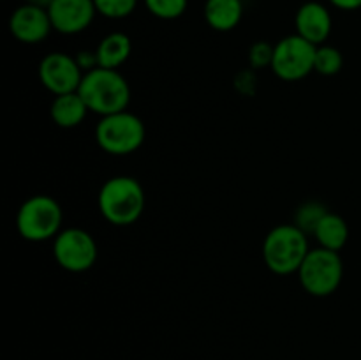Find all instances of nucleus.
I'll return each instance as SVG.
<instances>
[{
    "label": "nucleus",
    "instance_id": "f257e3e1",
    "mask_svg": "<svg viewBox=\"0 0 361 360\" xmlns=\"http://www.w3.org/2000/svg\"><path fill=\"white\" fill-rule=\"evenodd\" d=\"M78 94L87 104L88 112L95 115H113L126 112L130 102L129 81L116 69L95 67L83 74Z\"/></svg>",
    "mask_w": 361,
    "mask_h": 360
},
{
    "label": "nucleus",
    "instance_id": "f03ea898",
    "mask_svg": "<svg viewBox=\"0 0 361 360\" xmlns=\"http://www.w3.org/2000/svg\"><path fill=\"white\" fill-rule=\"evenodd\" d=\"M99 210L113 226H130L145 210V191L140 180L129 175H116L99 189Z\"/></svg>",
    "mask_w": 361,
    "mask_h": 360
},
{
    "label": "nucleus",
    "instance_id": "7ed1b4c3",
    "mask_svg": "<svg viewBox=\"0 0 361 360\" xmlns=\"http://www.w3.org/2000/svg\"><path fill=\"white\" fill-rule=\"evenodd\" d=\"M309 235L296 224H279L263 240V260L277 275L296 274L309 254Z\"/></svg>",
    "mask_w": 361,
    "mask_h": 360
},
{
    "label": "nucleus",
    "instance_id": "20e7f679",
    "mask_svg": "<svg viewBox=\"0 0 361 360\" xmlns=\"http://www.w3.org/2000/svg\"><path fill=\"white\" fill-rule=\"evenodd\" d=\"M63 212L59 201L48 194H34L20 205L16 229L28 242H46L62 232Z\"/></svg>",
    "mask_w": 361,
    "mask_h": 360
},
{
    "label": "nucleus",
    "instance_id": "39448f33",
    "mask_svg": "<svg viewBox=\"0 0 361 360\" xmlns=\"http://www.w3.org/2000/svg\"><path fill=\"white\" fill-rule=\"evenodd\" d=\"M147 138L143 120L130 112L101 116L95 126V141L109 155H129L136 152Z\"/></svg>",
    "mask_w": 361,
    "mask_h": 360
},
{
    "label": "nucleus",
    "instance_id": "423d86ee",
    "mask_svg": "<svg viewBox=\"0 0 361 360\" xmlns=\"http://www.w3.org/2000/svg\"><path fill=\"white\" fill-rule=\"evenodd\" d=\"M300 284L312 296H330L341 286L344 277V263L337 251L314 247L296 272Z\"/></svg>",
    "mask_w": 361,
    "mask_h": 360
},
{
    "label": "nucleus",
    "instance_id": "0eeeda50",
    "mask_svg": "<svg viewBox=\"0 0 361 360\" xmlns=\"http://www.w3.org/2000/svg\"><path fill=\"white\" fill-rule=\"evenodd\" d=\"M99 256L97 242L83 228H66L53 239V258L67 272L90 270Z\"/></svg>",
    "mask_w": 361,
    "mask_h": 360
},
{
    "label": "nucleus",
    "instance_id": "6e6552de",
    "mask_svg": "<svg viewBox=\"0 0 361 360\" xmlns=\"http://www.w3.org/2000/svg\"><path fill=\"white\" fill-rule=\"evenodd\" d=\"M316 48L298 34L286 35L274 44L271 71L282 81H300L314 71Z\"/></svg>",
    "mask_w": 361,
    "mask_h": 360
},
{
    "label": "nucleus",
    "instance_id": "1a4fd4ad",
    "mask_svg": "<svg viewBox=\"0 0 361 360\" xmlns=\"http://www.w3.org/2000/svg\"><path fill=\"white\" fill-rule=\"evenodd\" d=\"M37 74L46 90L51 92L53 95H62L78 92L85 73L78 66L76 56H71L63 52H51L42 56Z\"/></svg>",
    "mask_w": 361,
    "mask_h": 360
},
{
    "label": "nucleus",
    "instance_id": "9d476101",
    "mask_svg": "<svg viewBox=\"0 0 361 360\" xmlns=\"http://www.w3.org/2000/svg\"><path fill=\"white\" fill-rule=\"evenodd\" d=\"M48 14L53 30L63 35H74L90 27L97 9L94 0H53Z\"/></svg>",
    "mask_w": 361,
    "mask_h": 360
},
{
    "label": "nucleus",
    "instance_id": "9b49d317",
    "mask_svg": "<svg viewBox=\"0 0 361 360\" xmlns=\"http://www.w3.org/2000/svg\"><path fill=\"white\" fill-rule=\"evenodd\" d=\"M9 30L13 37L23 44H39L53 30L48 9L28 2L16 7L9 18Z\"/></svg>",
    "mask_w": 361,
    "mask_h": 360
},
{
    "label": "nucleus",
    "instance_id": "f8f14e48",
    "mask_svg": "<svg viewBox=\"0 0 361 360\" xmlns=\"http://www.w3.org/2000/svg\"><path fill=\"white\" fill-rule=\"evenodd\" d=\"M334 20H331L330 9L317 0H309L302 4L295 14V28L300 37L307 39L314 46L326 44L330 37Z\"/></svg>",
    "mask_w": 361,
    "mask_h": 360
},
{
    "label": "nucleus",
    "instance_id": "ddd939ff",
    "mask_svg": "<svg viewBox=\"0 0 361 360\" xmlns=\"http://www.w3.org/2000/svg\"><path fill=\"white\" fill-rule=\"evenodd\" d=\"M88 108L81 95L78 92L55 95L49 106V116L53 124H56L62 129H73L78 127L88 115Z\"/></svg>",
    "mask_w": 361,
    "mask_h": 360
},
{
    "label": "nucleus",
    "instance_id": "4468645a",
    "mask_svg": "<svg viewBox=\"0 0 361 360\" xmlns=\"http://www.w3.org/2000/svg\"><path fill=\"white\" fill-rule=\"evenodd\" d=\"M204 21L217 32H229L240 25L243 18L242 0H207L203 7Z\"/></svg>",
    "mask_w": 361,
    "mask_h": 360
},
{
    "label": "nucleus",
    "instance_id": "2eb2a0df",
    "mask_svg": "<svg viewBox=\"0 0 361 360\" xmlns=\"http://www.w3.org/2000/svg\"><path fill=\"white\" fill-rule=\"evenodd\" d=\"M95 53H97L99 67L118 71V67H122L129 60L133 53V42L129 35L123 32H111L101 39Z\"/></svg>",
    "mask_w": 361,
    "mask_h": 360
},
{
    "label": "nucleus",
    "instance_id": "dca6fc26",
    "mask_svg": "<svg viewBox=\"0 0 361 360\" xmlns=\"http://www.w3.org/2000/svg\"><path fill=\"white\" fill-rule=\"evenodd\" d=\"M314 236L321 247L338 253L349 240V226L342 215L328 212L314 232Z\"/></svg>",
    "mask_w": 361,
    "mask_h": 360
},
{
    "label": "nucleus",
    "instance_id": "f3484780",
    "mask_svg": "<svg viewBox=\"0 0 361 360\" xmlns=\"http://www.w3.org/2000/svg\"><path fill=\"white\" fill-rule=\"evenodd\" d=\"M328 212L330 210H328L324 203L316 200H309L296 208L293 224L298 226V228L302 229L303 233H307V235H314V232H316L319 222L323 221L324 215H326Z\"/></svg>",
    "mask_w": 361,
    "mask_h": 360
},
{
    "label": "nucleus",
    "instance_id": "a211bd4d",
    "mask_svg": "<svg viewBox=\"0 0 361 360\" xmlns=\"http://www.w3.org/2000/svg\"><path fill=\"white\" fill-rule=\"evenodd\" d=\"M344 56L341 49L331 44H321L316 48V59H314V71L321 76H335L342 71Z\"/></svg>",
    "mask_w": 361,
    "mask_h": 360
},
{
    "label": "nucleus",
    "instance_id": "6ab92c4d",
    "mask_svg": "<svg viewBox=\"0 0 361 360\" xmlns=\"http://www.w3.org/2000/svg\"><path fill=\"white\" fill-rule=\"evenodd\" d=\"M152 16L159 20H176L187 11L189 0H143Z\"/></svg>",
    "mask_w": 361,
    "mask_h": 360
},
{
    "label": "nucleus",
    "instance_id": "aec40b11",
    "mask_svg": "<svg viewBox=\"0 0 361 360\" xmlns=\"http://www.w3.org/2000/svg\"><path fill=\"white\" fill-rule=\"evenodd\" d=\"M97 14L108 20H123L136 11L137 0H94Z\"/></svg>",
    "mask_w": 361,
    "mask_h": 360
},
{
    "label": "nucleus",
    "instance_id": "412c9836",
    "mask_svg": "<svg viewBox=\"0 0 361 360\" xmlns=\"http://www.w3.org/2000/svg\"><path fill=\"white\" fill-rule=\"evenodd\" d=\"M271 60H274V44H268L267 41H257L249 48V66L252 69L271 67Z\"/></svg>",
    "mask_w": 361,
    "mask_h": 360
},
{
    "label": "nucleus",
    "instance_id": "4be33fe9",
    "mask_svg": "<svg viewBox=\"0 0 361 360\" xmlns=\"http://www.w3.org/2000/svg\"><path fill=\"white\" fill-rule=\"evenodd\" d=\"M76 62L80 66V69L83 73H88V71H94L95 67H99L97 62V53L95 52H88V49H83L76 55Z\"/></svg>",
    "mask_w": 361,
    "mask_h": 360
},
{
    "label": "nucleus",
    "instance_id": "5701e85b",
    "mask_svg": "<svg viewBox=\"0 0 361 360\" xmlns=\"http://www.w3.org/2000/svg\"><path fill=\"white\" fill-rule=\"evenodd\" d=\"M328 2L341 11L361 9V0H328Z\"/></svg>",
    "mask_w": 361,
    "mask_h": 360
},
{
    "label": "nucleus",
    "instance_id": "b1692460",
    "mask_svg": "<svg viewBox=\"0 0 361 360\" xmlns=\"http://www.w3.org/2000/svg\"><path fill=\"white\" fill-rule=\"evenodd\" d=\"M28 4H32V6H37V7H42V9H48L49 6H51L53 0H27Z\"/></svg>",
    "mask_w": 361,
    "mask_h": 360
}]
</instances>
